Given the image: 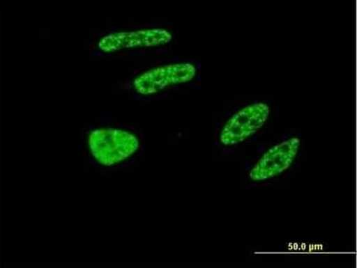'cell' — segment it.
<instances>
[{"label": "cell", "instance_id": "obj_1", "mask_svg": "<svg viewBox=\"0 0 357 268\" xmlns=\"http://www.w3.org/2000/svg\"><path fill=\"white\" fill-rule=\"evenodd\" d=\"M200 78L201 63L194 57L159 60L130 72L118 87L134 100L154 101L195 85Z\"/></svg>", "mask_w": 357, "mask_h": 268}, {"label": "cell", "instance_id": "obj_2", "mask_svg": "<svg viewBox=\"0 0 357 268\" xmlns=\"http://www.w3.org/2000/svg\"><path fill=\"white\" fill-rule=\"evenodd\" d=\"M176 41V33L165 22L133 27L107 28L97 35L92 46L95 56L167 55Z\"/></svg>", "mask_w": 357, "mask_h": 268}, {"label": "cell", "instance_id": "obj_3", "mask_svg": "<svg viewBox=\"0 0 357 268\" xmlns=\"http://www.w3.org/2000/svg\"><path fill=\"white\" fill-rule=\"evenodd\" d=\"M303 149L304 139L296 129L262 143L245 165L243 183L251 187L282 183L301 165Z\"/></svg>", "mask_w": 357, "mask_h": 268}, {"label": "cell", "instance_id": "obj_4", "mask_svg": "<svg viewBox=\"0 0 357 268\" xmlns=\"http://www.w3.org/2000/svg\"><path fill=\"white\" fill-rule=\"evenodd\" d=\"M86 157L101 171H119L129 167L143 150L139 129L116 125L88 127L84 135Z\"/></svg>", "mask_w": 357, "mask_h": 268}, {"label": "cell", "instance_id": "obj_5", "mask_svg": "<svg viewBox=\"0 0 357 268\" xmlns=\"http://www.w3.org/2000/svg\"><path fill=\"white\" fill-rule=\"evenodd\" d=\"M272 114V104L262 99L235 104L216 124V151L226 156L238 155L264 132Z\"/></svg>", "mask_w": 357, "mask_h": 268}]
</instances>
